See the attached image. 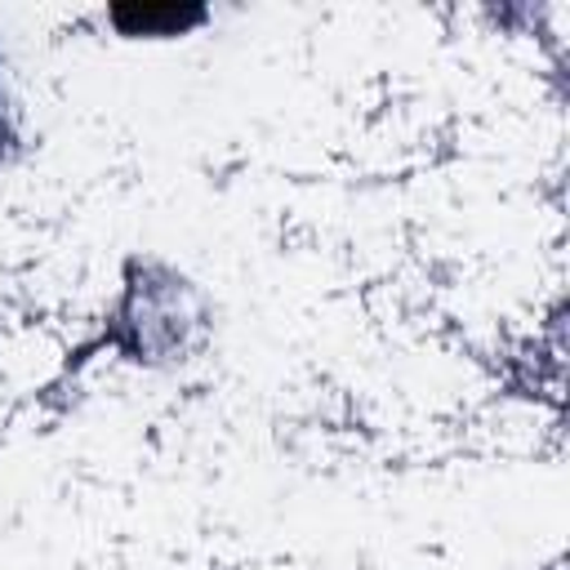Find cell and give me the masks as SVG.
Here are the masks:
<instances>
[{
    "mask_svg": "<svg viewBox=\"0 0 570 570\" xmlns=\"http://www.w3.org/2000/svg\"><path fill=\"white\" fill-rule=\"evenodd\" d=\"M209 330V294L165 258H129L102 312V343L138 370H174L191 361Z\"/></svg>",
    "mask_w": 570,
    "mask_h": 570,
    "instance_id": "6da1fadb",
    "label": "cell"
},
{
    "mask_svg": "<svg viewBox=\"0 0 570 570\" xmlns=\"http://www.w3.org/2000/svg\"><path fill=\"white\" fill-rule=\"evenodd\" d=\"M67 356L71 347L58 338L49 321H31V316L0 321V387L18 396L45 392L49 383L62 379Z\"/></svg>",
    "mask_w": 570,
    "mask_h": 570,
    "instance_id": "7a4b0ae2",
    "label": "cell"
},
{
    "mask_svg": "<svg viewBox=\"0 0 570 570\" xmlns=\"http://www.w3.org/2000/svg\"><path fill=\"white\" fill-rule=\"evenodd\" d=\"M102 22L125 40H174L191 36L209 22V4L200 0H120L102 9Z\"/></svg>",
    "mask_w": 570,
    "mask_h": 570,
    "instance_id": "3957f363",
    "label": "cell"
},
{
    "mask_svg": "<svg viewBox=\"0 0 570 570\" xmlns=\"http://www.w3.org/2000/svg\"><path fill=\"white\" fill-rule=\"evenodd\" d=\"M18 151H22V102H18V85L0 49V169L13 165Z\"/></svg>",
    "mask_w": 570,
    "mask_h": 570,
    "instance_id": "277c9868",
    "label": "cell"
}]
</instances>
